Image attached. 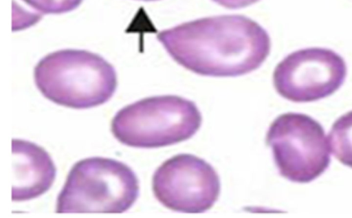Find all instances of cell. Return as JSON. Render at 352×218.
<instances>
[{
  "label": "cell",
  "mask_w": 352,
  "mask_h": 218,
  "mask_svg": "<svg viewBox=\"0 0 352 218\" xmlns=\"http://www.w3.org/2000/svg\"><path fill=\"white\" fill-rule=\"evenodd\" d=\"M152 189L165 207L184 213H202L214 205L221 184L214 168L194 155L181 153L164 161L155 171Z\"/></svg>",
  "instance_id": "6"
},
{
  "label": "cell",
  "mask_w": 352,
  "mask_h": 218,
  "mask_svg": "<svg viewBox=\"0 0 352 218\" xmlns=\"http://www.w3.org/2000/svg\"><path fill=\"white\" fill-rule=\"evenodd\" d=\"M266 144L280 175L293 182L313 181L331 161L322 126L304 113L289 112L278 116L267 132Z\"/></svg>",
  "instance_id": "5"
},
{
  "label": "cell",
  "mask_w": 352,
  "mask_h": 218,
  "mask_svg": "<svg viewBox=\"0 0 352 218\" xmlns=\"http://www.w3.org/2000/svg\"><path fill=\"white\" fill-rule=\"evenodd\" d=\"M43 14H59L76 9L83 0H22Z\"/></svg>",
  "instance_id": "10"
},
{
  "label": "cell",
  "mask_w": 352,
  "mask_h": 218,
  "mask_svg": "<svg viewBox=\"0 0 352 218\" xmlns=\"http://www.w3.org/2000/svg\"><path fill=\"white\" fill-rule=\"evenodd\" d=\"M346 65L332 50L308 47L285 57L275 67L274 86L279 95L295 102L326 98L344 83Z\"/></svg>",
  "instance_id": "7"
},
{
  "label": "cell",
  "mask_w": 352,
  "mask_h": 218,
  "mask_svg": "<svg viewBox=\"0 0 352 218\" xmlns=\"http://www.w3.org/2000/svg\"><path fill=\"white\" fill-rule=\"evenodd\" d=\"M329 139L334 156L342 164L352 168V111L335 121Z\"/></svg>",
  "instance_id": "9"
},
{
  "label": "cell",
  "mask_w": 352,
  "mask_h": 218,
  "mask_svg": "<svg viewBox=\"0 0 352 218\" xmlns=\"http://www.w3.org/2000/svg\"><path fill=\"white\" fill-rule=\"evenodd\" d=\"M158 41L170 57L199 75L234 77L258 69L270 52L267 32L241 14L197 19L162 30Z\"/></svg>",
  "instance_id": "1"
},
{
  "label": "cell",
  "mask_w": 352,
  "mask_h": 218,
  "mask_svg": "<svg viewBox=\"0 0 352 218\" xmlns=\"http://www.w3.org/2000/svg\"><path fill=\"white\" fill-rule=\"evenodd\" d=\"M142 1H156V0H142Z\"/></svg>",
  "instance_id": "12"
},
{
  "label": "cell",
  "mask_w": 352,
  "mask_h": 218,
  "mask_svg": "<svg viewBox=\"0 0 352 218\" xmlns=\"http://www.w3.org/2000/svg\"><path fill=\"white\" fill-rule=\"evenodd\" d=\"M214 2L219 3L228 8H240L251 5L258 0H213Z\"/></svg>",
  "instance_id": "11"
},
{
  "label": "cell",
  "mask_w": 352,
  "mask_h": 218,
  "mask_svg": "<svg viewBox=\"0 0 352 218\" xmlns=\"http://www.w3.org/2000/svg\"><path fill=\"white\" fill-rule=\"evenodd\" d=\"M36 87L49 100L82 109L109 101L118 86L114 67L98 54L64 49L43 57L34 69Z\"/></svg>",
  "instance_id": "2"
},
{
  "label": "cell",
  "mask_w": 352,
  "mask_h": 218,
  "mask_svg": "<svg viewBox=\"0 0 352 218\" xmlns=\"http://www.w3.org/2000/svg\"><path fill=\"white\" fill-rule=\"evenodd\" d=\"M12 200H30L45 193L56 174L50 154L34 142L15 138L12 140Z\"/></svg>",
  "instance_id": "8"
},
{
  "label": "cell",
  "mask_w": 352,
  "mask_h": 218,
  "mask_svg": "<svg viewBox=\"0 0 352 218\" xmlns=\"http://www.w3.org/2000/svg\"><path fill=\"white\" fill-rule=\"evenodd\" d=\"M134 171L117 160L91 157L71 168L56 200L57 213H122L139 196Z\"/></svg>",
  "instance_id": "3"
},
{
  "label": "cell",
  "mask_w": 352,
  "mask_h": 218,
  "mask_svg": "<svg viewBox=\"0 0 352 218\" xmlns=\"http://www.w3.org/2000/svg\"><path fill=\"white\" fill-rule=\"evenodd\" d=\"M201 121L194 102L175 95L155 96L120 109L111 120V130L124 145L153 149L190 138Z\"/></svg>",
  "instance_id": "4"
}]
</instances>
